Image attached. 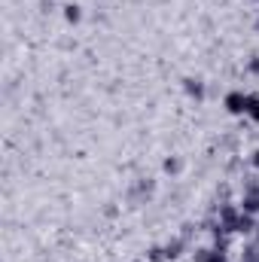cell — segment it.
Returning a JSON list of instances; mask_svg holds the SVG:
<instances>
[{"label":"cell","mask_w":259,"mask_h":262,"mask_svg":"<svg viewBox=\"0 0 259 262\" xmlns=\"http://www.w3.org/2000/svg\"><path fill=\"white\" fill-rule=\"evenodd\" d=\"M183 92L195 98V101H204V95H207V89H204V82L198 79V76H189V79H183Z\"/></svg>","instance_id":"cell-4"},{"label":"cell","mask_w":259,"mask_h":262,"mask_svg":"<svg viewBox=\"0 0 259 262\" xmlns=\"http://www.w3.org/2000/svg\"><path fill=\"white\" fill-rule=\"evenodd\" d=\"M247 116L259 125V95H256V92H250V95H247Z\"/></svg>","instance_id":"cell-7"},{"label":"cell","mask_w":259,"mask_h":262,"mask_svg":"<svg viewBox=\"0 0 259 262\" xmlns=\"http://www.w3.org/2000/svg\"><path fill=\"white\" fill-rule=\"evenodd\" d=\"M247 70H250L253 76H259V55H253V58L247 61Z\"/></svg>","instance_id":"cell-10"},{"label":"cell","mask_w":259,"mask_h":262,"mask_svg":"<svg viewBox=\"0 0 259 262\" xmlns=\"http://www.w3.org/2000/svg\"><path fill=\"white\" fill-rule=\"evenodd\" d=\"M165 244H156V247H149V253H146V262H165Z\"/></svg>","instance_id":"cell-8"},{"label":"cell","mask_w":259,"mask_h":262,"mask_svg":"<svg viewBox=\"0 0 259 262\" xmlns=\"http://www.w3.org/2000/svg\"><path fill=\"white\" fill-rule=\"evenodd\" d=\"M253 168H256V171H259V149H256V152H253Z\"/></svg>","instance_id":"cell-11"},{"label":"cell","mask_w":259,"mask_h":262,"mask_svg":"<svg viewBox=\"0 0 259 262\" xmlns=\"http://www.w3.org/2000/svg\"><path fill=\"white\" fill-rule=\"evenodd\" d=\"M256 28H259V21H256Z\"/></svg>","instance_id":"cell-13"},{"label":"cell","mask_w":259,"mask_h":262,"mask_svg":"<svg viewBox=\"0 0 259 262\" xmlns=\"http://www.w3.org/2000/svg\"><path fill=\"white\" fill-rule=\"evenodd\" d=\"M183 250H186V241H183V238H171V241L165 244V256H168V262L180 259V256H183Z\"/></svg>","instance_id":"cell-5"},{"label":"cell","mask_w":259,"mask_h":262,"mask_svg":"<svg viewBox=\"0 0 259 262\" xmlns=\"http://www.w3.org/2000/svg\"><path fill=\"white\" fill-rule=\"evenodd\" d=\"M253 3H259V0H253Z\"/></svg>","instance_id":"cell-12"},{"label":"cell","mask_w":259,"mask_h":262,"mask_svg":"<svg viewBox=\"0 0 259 262\" xmlns=\"http://www.w3.org/2000/svg\"><path fill=\"white\" fill-rule=\"evenodd\" d=\"M238 220H241V207H238V204H232V201L220 204V210H217V223H220L226 232H238Z\"/></svg>","instance_id":"cell-1"},{"label":"cell","mask_w":259,"mask_h":262,"mask_svg":"<svg viewBox=\"0 0 259 262\" xmlns=\"http://www.w3.org/2000/svg\"><path fill=\"white\" fill-rule=\"evenodd\" d=\"M195 262H229V250L201 247V250H195Z\"/></svg>","instance_id":"cell-3"},{"label":"cell","mask_w":259,"mask_h":262,"mask_svg":"<svg viewBox=\"0 0 259 262\" xmlns=\"http://www.w3.org/2000/svg\"><path fill=\"white\" fill-rule=\"evenodd\" d=\"M165 171H168V174H180V171H183V162H180L177 156H171V159H165Z\"/></svg>","instance_id":"cell-9"},{"label":"cell","mask_w":259,"mask_h":262,"mask_svg":"<svg viewBox=\"0 0 259 262\" xmlns=\"http://www.w3.org/2000/svg\"><path fill=\"white\" fill-rule=\"evenodd\" d=\"M223 107H226L232 116H244V113H247V92H241V89H232V92L223 98Z\"/></svg>","instance_id":"cell-2"},{"label":"cell","mask_w":259,"mask_h":262,"mask_svg":"<svg viewBox=\"0 0 259 262\" xmlns=\"http://www.w3.org/2000/svg\"><path fill=\"white\" fill-rule=\"evenodd\" d=\"M64 21L67 25H79L82 21V6L79 3H64Z\"/></svg>","instance_id":"cell-6"}]
</instances>
